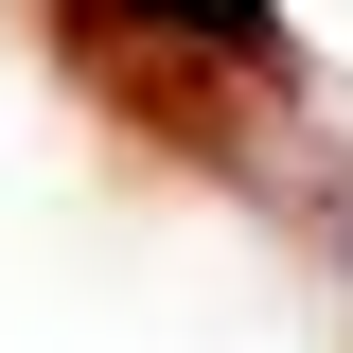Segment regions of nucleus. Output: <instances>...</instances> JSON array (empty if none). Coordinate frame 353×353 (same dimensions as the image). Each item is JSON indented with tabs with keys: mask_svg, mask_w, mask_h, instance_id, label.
<instances>
[{
	"mask_svg": "<svg viewBox=\"0 0 353 353\" xmlns=\"http://www.w3.org/2000/svg\"><path fill=\"white\" fill-rule=\"evenodd\" d=\"M141 18H176V53H212V71H301V36L265 0H141Z\"/></svg>",
	"mask_w": 353,
	"mask_h": 353,
	"instance_id": "nucleus-1",
	"label": "nucleus"
}]
</instances>
